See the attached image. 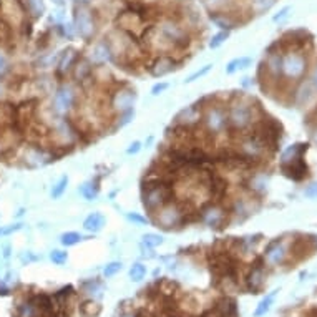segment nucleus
I'll return each instance as SVG.
<instances>
[{
    "label": "nucleus",
    "mask_w": 317,
    "mask_h": 317,
    "mask_svg": "<svg viewBox=\"0 0 317 317\" xmlns=\"http://www.w3.org/2000/svg\"><path fill=\"white\" fill-rule=\"evenodd\" d=\"M143 206L145 210L153 214L155 211L165 206L166 203L173 200V186L163 178H156V180L146 181L145 188H143Z\"/></svg>",
    "instance_id": "nucleus-1"
},
{
    "label": "nucleus",
    "mask_w": 317,
    "mask_h": 317,
    "mask_svg": "<svg viewBox=\"0 0 317 317\" xmlns=\"http://www.w3.org/2000/svg\"><path fill=\"white\" fill-rule=\"evenodd\" d=\"M153 222L161 229H176L186 221V211L180 201H170L153 212Z\"/></svg>",
    "instance_id": "nucleus-2"
},
{
    "label": "nucleus",
    "mask_w": 317,
    "mask_h": 317,
    "mask_svg": "<svg viewBox=\"0 0 317 317\" xmlns=\"http://www.w3.org/2000/svg\"><path fill=\"white\" fill-rule=\"evenodd\" d=\"M226 115H227V126H231L236 131H244L254 123V106L244 100L236 98L234 102L229 103Z\"/></svg>",
    "instance_id": "nucleus-3"
},
{
    "label": "nucleus",
    "mask_w": 317,
    "mask_h": 317,
    "mask_svg": "<svg viewBox=\"0 0 317 317\" xmlns=\"http://www.w3.org/2000/svg\"><path fill=\"white\" fill-rule=\"evenodd\" d=\"M203 125H205L206 131L212 136L222 135L227 128V115H226V108L222 105H217V103H212V105L206 106L203 110Z\"/></svg>",
    "instance_id": "nucleus-4"
},
{
    "label": "nucleus",
    "mask_w": 317,
    "mask_h": 317,
    "mask_svg": "<svg viewBox=\"0 0 317 317\" xmlns=\"http://www.w3.org/2000/svg\"><path fill=\"white\" fill-rule=\"evenodd\" d=\"M73 30L78 37H82L83 40H90L95 35L97 23L95 17H93L92 10L85 5H77L75 7V15H73Z\"/></svg>",
    "instance_id": "nucleus-5"
},
{
    "label": "nucleus",
    "mask_w": 317,
    "mask_h": 317,
    "mask_svg": "<svg viewBox=\"0 0 317 317\" xmlns=\"http://www.w3.org/2000/svg\"><path fill=\"white\" fill-rule=\"evenodd\" d=\"M77 97H78L77 88L73 87L72 83H63V85L57 88L55 95H53L52 110L55 111L57 115H65L77 103Z\"/></svg>",
    "instance_id": "nucleus-6"
},
{
    "label": "nucleus",
    "mask_w": 317,
    "mask_h": 317,
    "mask_svg": "<svg viewBox=\"0 0 317 317\" xmlns=\"http://www.w3.org/2000/svg\"><path fill=\"white\" fill-rule=\"evenodd\" d=\"M2 20L10 27H20L25 23L27 10L20 0H0Z\"/></svg>",
    "instance_id": "nucleus-7"
},
{
    "label": "nucleus",
    "mask_w": 317,
    "mask_h": 317,
    "mask_svg": "<svg viewBox=\"0 0 317 317\" xmlns=\"http://www.w3.org/2000/svg\"><path fill=\"white\" fill-rule=\"evenodd\" d=\"M201 221L211 229H221L227 221V211L217 203H210L201 211Z\"/></svg>",
    "instance_id": "nucleus-8"
},
{
    "label": "nucleus",
    "mask_w": 317,
    "mask_h": 317,
    "mask_svg": "<svg viewBox=\"0 0 317 317\" xmlns=\"http://www.w3.org/2000/svg\"><path fill=\"white\" fill-rule=\"evenodd\" d=\"M135 102H136L135 90L125 85V87H120L115 93H113L111 100H110V105L116 113H126V111L133 110Z\"/></svg>",
    "instance_id": "nucleus-9"
},
{
    "label": "nucleus",
    "mask_w": 317,
    "mask_h": 317,
    "mask_svg": "<svg viewBox=\"0 0 317 317\" xmlns=\"http://www.w3.org/2000/svg\"><path fill=\"white\" fill-rule=\"evenodd\" d=\"M306 72V58L301 53H287L282 58V75L291 78V80H297L304 75Z\"/></svg>",
    "instance_id": "nucleus-10"
},
{
    "label": "nucleus",
    "mask_w": 317,
    "mask_h": 317,
    "mask_svg": "<svg viewBox=\"0 0 317 317\" xmlns=\"http://www.w3.org/2000/svg\"><path fill=\"white\" fill-rule=\"evenodd\" d=\"M176 125L183 128V130H190V128H195L198 123L203 120V108L200 103H195V105L186 106L185 110H181L176 115Z\"/></svg>",
    "instance_id": "nucleus-11"
},
{
    "label": "nucleus",
    "mask_w": 317,
    "mask_h": 317,
    "mask_svg": "<svg viewBox=\"0 0 317 317\" xmlns=\"http://www.w3.org/2000/svg\"><path fill=\"white\" fill-rule=\"evenodd\" d=\"M52 153H48L47 150H43L42 146L30 145L27 146L25 155H23V160H25V165L30 168H40L47 163L52 161Z\"/></svg>",
    "instance_id": "nucleus-12"
},
{
    "label": "nucleus",
    "mask_w": 317,
    "mask_h": 317,
    "mask_svg": "<svg viewBox=\"0 0 317 317\" xmlns=\"http://www.w3.org/2000/svg\"><path fill=\"white\" fill-rule=\"evenodd\" d=\"M281 170L284 173V176H287L292 181H302L309 173V168H307L306 161L302 158H296V160H291L287 163H281Z\"/></svg>",
    "instance_id": "nucleus-13"
},
{
    "label": "nucleus",
    "mask_w": 317,
    "mask_h": 317,
    "mask_svg": "<svg viewBox=\"0 0 317 317\" xmlns=\"http://www.w3.org/2000/svg\"><path fill=\"white\" fill-rule=\"evenodd\" d=\"M53 133H55V138L62 143L63 146L72 145V143L75 141L77 135H78L75 126H73L67 118H58L57 123H55V128H53Z\"/></svg>",
    "instance_id": "nucleus-14"
},
{
    "label": "nucleus",
    "mask_w": 317,
    "mask_h": 317,
    "mask_svg": "<svg viewBox=\"0 0 317 317\" xmlns=\"http://www.w3.org/2000/svg\"><path fill=\"white\" fill-rule=\"evenodd\" d=\"M175 68H176L175 58L170 57V55H160L155 62L151 63L150 73H151L153 77L160 78V77L168 75V73H171L173 70H175Z\"/></svg>",
    "instance_id": "nucleus-15"
},
{
    "label": "nucleus",
    "mask_w": 317,
    "mask_h": 317,
    "mask_svg": "<svg viewBox=\"0 0 317 317\" xmlns=\"http://www.w3.org/2000/svg\"><path fill=\"white\" fill-rule=\"evenodd\" d=\"M77 60H78V53L75 48H67V50H63L60 55H58L57 75L58 77L67 75V73L73 68V65L77 63Z\"/></svg>",
    "instance_id": "nucleus-16"
},
{
    "label": "nucleus",
    "mask_w": 317,
    "mask_h": 317,
    "mask_svg": "<svg viewBox=\"0 0 317 317\" xmlns=\"http://www.w3.org/2000/svg\"><path fill=\"white\" fill-rule=\"evenodd\" d=\"M246 284L247 289L251 291V294H257L261 291L262 284H264V269H262L261 264L252 267L249 276L246 277Z\"/></svg>",
    "instance_id": "nucleus-17"
},
{
    "label": "nucleus",
    "mask_w": 317,
    "mask_h": 317,
    "mask_svg": "<svg viewBox=\"0 0 317 317\" xmlns=\"http://www.w3.org/2000/svg\"><path fill=\"white\" fill-rule=\"evenodd\" d=\"M93 77V67L92 63L87 60V58H80V60H77V63L73 65V78H75L77 82H87V80H92Z\"/></svg>",
    "instance_id": "nucleus-18"
},
{
    "label": "nucleus",
    "mask_w": 317,
    "mask_h": 317,
    "mask_svg": "<svg viewBox=\"0 0 317 317\" xmlns=\"http://www.w3.org/2000/svg\"><path fill=\"white\" fill-rule=\"evenodd\" d=\"M264 254L271 264H279V262H282V259H284V256H286V249H284V246H282V241L276 239V241L269 242L264 251Z\"/></svg>",
    "instance_id": "nucleus-19"
},
{
    "label": "nucleus",
    "mask_w": 317,
    "mask_h": 317,
    "mask_svg": "<svg viewBox=\"0 0 317 317\" xmlns=\"http://www.w3.org/2000/svg\"><path fill=\"white\" fill-rule=\"evenodd\" d=\"M13 126H15V106L7 102H0V128L7 130Z\"/></svg>",
    "instance_id": "nucleus-20"
},
{
    "label": "nucleus",
    "mask_w": 317,
    "mask_h": 317,
    "mask_svg": "<svg viewBox=\"0 0 317 317\" xmlns=\"http://www.w3.org/2000/svg\"><path fill=\"white\" fill-rule=\"evenodd\" d=\"M92 60L98 63V65H102V63H106V62H111L113 60V55H111V50H110V45H108L106 40H102L98 42L95 47H93V52H92Z\"/></svg>",
    "instance_id": "nucleus-21"
},
{
    "label": "nucleus",
    "mask_w": 317,
    "mask_h": 317,
    "mask_svg": "<svg viewBox=\"0 0 317 317\" xmlns=\"http://www.w3.org/2000/svg\"><path fill=\"white\" fill-rule=\"evenodd\" d=\"M105 216L102 214V212H92V214H88L85 217V221H83V229L88 231V232H100L103 229V226H105Z\"/></svg>",
    "instance_id": "nucleus-22"
},
{
    "label": "nucleus",
    "mask_w": 317,
    "mask_h": 317,
    "mask_svg": "<svg viewBox=\"0 0 317 317\" xmlns=\"http://www.w3.org/2000/svg\"><path fill=\"white\" fill-rule=\"evenodd\" d=\"M264 65H266V70L269 72L272 77L282 75V57L279 55V52H269V57H267Z\"/></svg>",
    "instance_id": "nucleus-23"
},
{
    "label": "nucleus",
    "mask_w": 317,
    "mask_h": 317,
    "mask_svg": "<svg viewBox=\"0 0 317 317\" xmlns=\"http://www.w3.org/2000/svg\"><path fill=\"white\" fill-rule=\"evenodd\" d=\"M210 18H211L212 23H216V25L221 28V30L231 32L232 28H234V25H236L234 20H232V18L227 15L226 12H211Z\"/></svg>",
    "instance_id": "nucleus-24"
},
{
    "label": "nucleus",
    "mask_w": 317,
    "mask_h": 317,
    "mask_svg": "<svg viewBox=\"0 0 317 317\" xmlns=\"http://www.w3.org/2000/svg\"><path fill=\"white\" fill-rule=\"evenodd\" d=\"M307 148H309L307 143H297V145L289 146L284 153H282L281 163H287L291 160H296V158H302V155L307 151Z\"/></svg>",
    "instance_id": "nucleus-25"
},
{
    "label": "nucleus",
    "mask_w": 317,
    "mask_h": 317,
    "mask_svg": "<svg viewBox=\"0 0 317 317\" xmlns=\"http://www.w3.org/2000/svg\"><path fill=\"white\" fill-rule=\"evenodd\" d=\"M251 63H252V58H249V57L232 58V60L226 65V73L227 75H232V73H236L239 70H246L247 67H251Z\"/></svg>",
    "instance_id": "nucleus-26"
},
{
    "label": "nucleus",
    "mask_w": 317,
    "mask_h": 317,
    "mask_svg": "<svg viewBox=\"0 0 317 317\" xmlns=\"http://www.w3.org/2000/svg\"><path fill=\"white\" fill-rule=\"evenodd\" d=\"M276 294H277V291L269 292V294H267V296L264 297V299H262V301L259 302V304H257L256 311H254V317H261V316H264L266 312L271 309V306H272V302H274Z\"/></svg>",
    "instance_id": "nucleus-27"
},
{
    "label": "nucleus",
    "mask_w": 317,
    "mask_h": 317,
    "mask_svg": "<svg viewBox=\"0 0 317 317\" xmlns=\"http://www.w3.org/2000/svg\"><path fill=\"white\" fill-rule=\"evenodd\" d=\"M80 195L85 198L87 201H93L98 196V185L93 181H87L80 186Z\"/></svg>",
    "instance_id": "nucleus-28"
},
{
    "label": "nucleus",
    "mask_w": 317,
    "mask_h": 317,
    "mask_svg": "<svg viewBox=\"0 0 317 317\" xmlns=\"http://www.w3.org/2000/svg\"><path fill=\"white\" fill-rule=\"evenodd\" d=\"M163 244V236L156 234V232H146V234L141 236V246H146L153 249V247L156 246H161Z\"/></svg>",
    "instance_id": "nucleus-29"
},
{
    "label": "nucleus",
    "mask_w": 317,
    "mask_h": 317,
    "mask_svg": "<svg viewBox=\"0 0 317 317\" xmlns=\"http://www.w3.org/2000/svg\"><path fill=\"white\" fill-rule=\"evenodd\" d=\"M27 8L32 13V17H42L45 12V2L43 0H27Z\"/></svg>",
    "instance_id": "nucleus-30"
},
{
    "label": "nucleus",
    "mask_w": 317,
    "mask_h": 317,
    "mask_svg": "<svg viewBox=\"0 0 317 317\" xmlns=\"http://www.w3.org/2000/svg\"><path fill=\"white\" fill-rule=\"evenodd\" d=\"M83 239V236L80 234V232H77V231H68V232H63L62 237H60V242L63 246H67V247H70V246H75L78 244Z\"/></svg>",
    "instance_id": "nucleus-31"
},
{
    "label": "nucleus",
    "mask_w": 317,
    "mask_h": 317,
    "mask_svg": "<svg viewBox=\"0 0 317 317\" xmlns=\"http://www.w3.org/2000/svg\"><path fill=\"white\" fill-rule=\"evenodd\" d=\"M67 188H68V176H62L60 180L57 181V185L52 188V198L53 200H58V198H62L63 196V193L67 191Z\"/></svg>",
    "instance_id": "nucleus-32"
},
{
    "label": "nucleus",
    "mask_w": 317,
    "mask_h": 317,
    "mask_svg": "<svg viewBox=\"0 0 317 317\" xmlns=\"http://www.w3.org/2000/svg\"><path fill=\"white\" fill-rule=\"evenodd\" d=\"M274 3H276V0H251L252 10H254L257 15L267 12L272 5H274Z\"/></svg>",
    "instance_id": "nucleus-33"
},
{
    "label": "nucleus",
    "mask_w": 317,
    "mask_h": 317,
    "mask_svg": "<svg viewBox=\"0 0 317 317\" xmlns=\"http://www.w3.org/2000/svg\"><path fill=\"white\" fill-rule=\"evenodd\" d=\"M227 38H229V32L227 30H219L216 33V35H212L211 37V40H210V43H208V45H210V48H212V50H214V48H219L222 43H224Z\"/></svg>",
    "instance_id": "nucleus-34"
},
{
    "label": "nucleus",
    "mask_w": 317,
    "mask_h": 317,
    "mask_svg": "<svg viewBox=\"0 0 317 317\" xmlns=\"http://www.w3.org/2000/svg\"><path fill=\"white\" fill-rule=\"evenodd\" d=\"M211 70H212V63H206V65H203V67L200 68V70H196L195 73H191V75L185 80V83H193V82L200 80V78L206 77Z\"/></svg>",
    "instance_id": "nucleus-35"
},
{
    "label": "nucleus",
    "mask_w": 317,
    "mask_h": 317,
    "mask_svg": "<svg viewBox=\"0 0 317 317\" xmlns=\"http://www.w3.org/2000/svg\"><path fill=\"white\" fill-rule=\"evenodd\" d=\"M145 276H146V266H143L141 262H136V264H133L131 266V269H130V277H131V281H141V279H145Z\"/></svg>",
    "instance_id": "nucleus-36"
},
{
    "label": "nucleus",
    "mask_w": 317,
    "mask_h": 317,
    "mask_svg": "<svg viewBox=\"0 0 317 317\" xmlns=\"http://www.w3.org/2000/svg\"><path fill=\"white\" fill-rule=\"evenodd\" d=\"M10 42V25L0 20V45H7Z\"/></svg>",
    "instance_id": "nucleus-37"
},
{
    "label": "nucleus",
    "mask_w": 317,
    "mask_h": 317,
    "mask_svg": "<svg viewBox=\"0 0 317 317\" xmlns=\"http://www.w3.org/2000/svg\"><path fill=\"white\" fill-rule=\"evenodd\" d=\"M121 271V262L120 261H113L110 262V264L105 266V269H103V274H105V277H111L115 276L116 272Z\"/></svg>",
    "instance_id": "nucleus-38"
},
{
    "label": "nucleus",
    "mask_w": 317,
    "mask_h": 317,
    "mask_svg": "<svg viewBox=\"0 0 317 317\" xmlns=\"http://www.w3.org/2000/svg\"><path fill=\"white\" fill-rule=\"evenodd\" d=\"M50 259H52L53 262H55V264L62 266V264H65V262H67L68 254H67L65 251H58V249H55V251L50 252Z\"/></svg>",
    "instance_id": "nucleus-39"
},
{
    "label": "nucleus",
    "mask_w": 317,
    "mask_h": 317,
    "mask_svg": "<svg viewBox=\"0 0 317 317\" xmlns=\"http://www.w3.org/2000/svg\"><path fill=\"white\" fill-rule=\"evenodd\" d=\"M82 311L85 312L87 316H98L100 314V306L95 304V302H92V301H88L82 306Z\"/></svg>",
    "instance_id": "nucleus-40"
},
{
    "label": "nucleus",
    "mask_w": 317,
    "mask_h": 317,
    "mask_svg": "<svg viewBox=\"0 0 317 317\" xmlns=\"http://www.w3.org/2000/svg\"><path fill=\"white\" fill-rule=\"evenodd\" d=\"M292 12V7L291 5H286V7H282L279 12L276 13L274 17H272V22H276V23H281V22H284L287 17H289V13Z\"/></svg>",
    "instance_id": "nucleus-41"
},
{
    "label": "nucleus",
    "mask_w": 317,
    "mask_h": 317,
    "mask_svg": "<svg viewBox=\"0 0 317 317\" xmlns=\"http://www.w3.org/2000/svg\"><path fill=\"white\" fill-rule=\"evenodd\" d=\"M168 88H170V83H166V82H160V83H156V85H153L151 88V95L153 97H158V95H161V93H165Z\"/></svg>",
    "instance_id": "nucleus-42"
},
{
    "label": "nucleus",
    "mask_w": 317,
    "mask_h": 317,
    "mask_svg": "<svg viewBox=\"0 0 317 317\" xmlns=\"http://www.w3.org/2000/svg\"><path fill=\"white\" fill-rule=\"evenodd\" d=\"M226 2L227 0H205V3L211 8L212 12H217L219 8H222L226 5Z\"/></svg>",
    "instance_id": "nucleus-43"
},
{
    "label": "nucleus",
    "mask_w": 317,
    "mask_h": 317,
    "mask_svg": "<svg viewBox=\"0 0 317 317\" xmlns=\"http://www.w3.org/2000/svg\"><path fill=\"white\" fill-rule=\"evenodd\" d=\"M126 217H128V221L136 222V224H146L148 222V219L145 216H140V214H136V212H128Z\"/></svg>",
    "instance_id": "nucleus-44"
},
{
    "label": "nucleus",
    "mask_w": 317,
    "mask_h": 317,
    "mask_svg": "<svg viewBox=\"0 0 317 317\" xmlns=\"http://www.w3.org/2000/svg\"><path fill=\"white\" fill-rule=\"evenodd\" d=\"M304 195L306 198H309V200H317V183H312L304 190Z\"/></svg>",
    "instance_id": "nucleus-45"
},
{
    "label": "nucleus",
    "mask_w": 317,
    "mask_h": 317,
    "mask_svg": "<svg viewBox=\"0 0 317 317\" xmlns=\"http://www.w3.org/2000/svg\"><path fill=\"white\" fill-rule=\"evenodd\" d=\"M141 151V143L140 141H133L130 143V146L126 148V155H138V153Z\"/></svg>",
    "instance_id": "nucleus-46"
},
{
    "label": "nucleus",
    "mask_w": 317,
    "mask_h": 317,
    "mask_svg": "<svg viewBox=\"0 0 317 317\" xmlns=\"http://www.w3.org/2000/svg\"><path fill=\"white\" fill-rule=\"evenodd\" d=\"M22 227V224H10L8 227H0V236H8L12 234V232L18 231Z\"/></svg>",
    "instance_id": "nucleus-47"
},
{
    "label": "nucleus",
    "mask_w": 317,
    "mask_h": 317,
    "mask_svg": "<svg viewBox=\"0 0 317 317\" xmlns=\"http://www.w3.org/2000/svg\"><path fill=\"white\" fill-rule=\"evenodd\" d=\"M8 70V58L3 52H0V73H5Z\"/></svg>",
    "instance_id": "nucleus-48"
},
{
    "label": "nucleus",
    "mask_w": 317,
    "mask_h": 317,
    "mask_svg": "<svg viewBox=\"0 0 317 317\" xmlns=\"http://www.w3.org/2000/svg\"><path fill=\"white\" fill-rule=\"evenodd\" d=\"M0 294H2V296H7V294H8V287H5L3 284H0Z\"/></svg>",
    "instance_id": "nucleus-49"
},
{
    "label": "nucleus",
    "mask_w": 317,
    "mask_h": 317,
    "mask_svg": "<svg viewBox=\"0 0 317 317\" xmlns=\"http://www.w3.org/2000/svg\"><path fill=\"white\" fill-rule=\"evenodd\" d=\"M68 2V0H53V3H57V5H65V3Z\"/></svg>",
    "instance_id": "nucleus-50"
},
{
    "label": "nucleus",
    "mask_w": 317,
    "mask_h": 317,
    "mask_svg": "<svg viewBox=\"0 0 317 317\" xmlns=\"http://www.w3.org/2000/svg\"><path fill=\"white\" fill-rule=\"evenodd\" d=\"M314 83H316V87H317V68H316V72H314Z\"/></svg>",
    "instance_id": "nucleus-51"
},
{
    "label": "nucleus",
    "mask_w": 317,
    "mask_h": 317,
    "mask_svg": "<svg viewBox=\"0 0 317 317\" xmlns=\"http://www.w3.org/2000/svg\"><path fill=\"white\" fill-rule=\"evenodd\" d=\"M126 2H138V0H126Z\"/></svg>",
    "instance_id": "nucleus-52"
},
{
    "label": "nucleus",
    "mask_w": 317,
    "mask_h": 317,
    "mask_svg": "<svg viewBox=\"0 0 317 317\" xmlns=\"http://www.w3.org/2000/svg\"><path fill=\"white\" fill-rule=\"evenodd\" d=\"M316 141H317V133H316Z\"/></svg>",
    "instance_id": "nucleus-53"
}]
</instances>
